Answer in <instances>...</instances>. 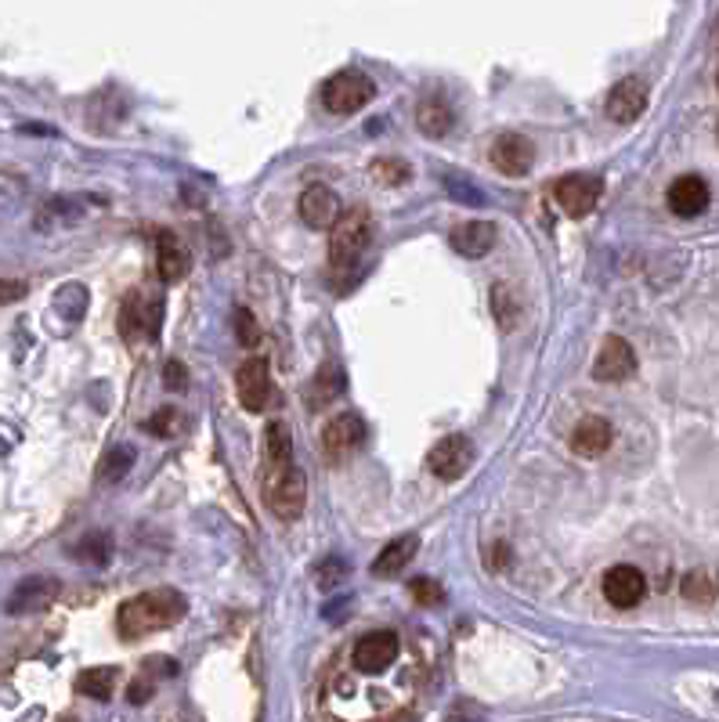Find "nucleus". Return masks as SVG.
I'll list each match as a JSON object with an SVG mask.
<instances>
[{"label": "nucleus", "instance_id": "f257e3e1", "mask_svg": "<svg viewBox=\"0 0 719 722\" xmlns=\"http://www.w3.org/2000/svg\"><path fill=\"white\" fill-rule=\"evenodd\" d=\"M184 618V596L178 589H148L131 596L116 611V632L123 640H142L148 632L170 629Z\"/></svg>", "mask_w": 719, "mask_h": 722}, {"label": "nucleus", "instance_id": "f03ea898", "mask_svg": "<svg viewBox=\"0 0 719 722\" xmlns=\"http://www.w3.org/2000/svg\"><path fill=\"white\" fill-rule=\"evenodd\" d=\"M402 654H405V640L402 632L394 629H373L366 636H358L347 651V676H358V679H377V676H387L394 665H402Z\"/></svg>", "mask_w": 719, "mask_h": 722}, {"label": "nucleus", "instance_id": "7ed1b4c3", "mask_svg": "<svg viewBox=\"0 0 719 722\" xmlns=\"http://www.w3.org/2000/svg\"><path fill=\"white\" fill-rule=\"evenodd\" d=\"M373 242V214L366 206H355L337 221V228L329 232V260L333 268H351L362 260V253Z\"/></svg>", "mask_w": 719, "mask_h": 722}, {"label": "nucleus", "instance_id": "20e7f679", "mask_svg": "<svg viewBox=\"0 0 719 722\" xmlns=\"http://www.w3.org/2000/svg\"><path fill=\"white\" fill-rule=\"evenodd\" d=\"M164 329V296L159 293H131L120 307V336L127 343L156 340Z\"/></svg>", "mask_w": 719, "mask_h": 722}, {"label": "nucleus", "instance_id": "39448f33", "mask_svg": "<svg viewBox=\"0 0 719 722\" xmlns=\"http://www.w3.org/2000/svg\"><path fill=\"white\" fill-rule=\"evenodd\" d=\"M373 98H377V83L358 69H344L322 87V105L337 112V116H351V112L366 109Z\"/></svg>", "mask_w": 719, "mask_h": 722}, {"label": "nucleus", "instance_id": "423d86ee", "mask_svg": "<svg viewBox=\"0 0 719 722\" xmlns=\"http://www.w3.org/2000/svg\"><path fill=\"white\" fill-rule=\"evenodd\" d=\"M600 195H604V181L597 178V173H568V178L553 184L557 206H561L568 217L593 214V206L600 203Z\"/></svg>", "mask_w": 719, "mask_h": 722}, {"label": "nucleus", "instance_id": "0eeeda50", "mask_svg": "<svg viewBox=\"0 0 719 722\" xmlns=\"http://www.w3.org/2000/svg\"><path fill=\"white\" fill-rule=\"evenodd\" d=\"M293 438H290V427L279 419L268 422L265 430V463H260V492L279 484L287 473L293 470Z\"/></svg>", "mask_w": 719, "mask_h": 722}, {"label": "nucleus", "instance_id": "6e6552de", "mask_svg": "<svg viewBox=\"0 0 719 722\" xmlns=\"http://www.w3.org/2000/svg\"><path fill=\"white\" fill-rule=\"evenodd\" d=\"M474 463V444L463 433H452V438H441L438 444L427 452V470L438 481H460L463 473Z\"/></svg>", "mask_w": 719, "mask_h": 722}, {"label": "nucleus", "instance_id": "1a4fd4ad", "mask_svg": "<svg viewBox=\"0 0 719 722\" xmlns=\"http://www.w3.org/2000/svg\"><path fill=\"white\" fill-rule=\"evenodd\" d=\"M235 394L246 413H265L271 405V369L265 358H246L235 372Z\"/></svg>", "mask_w": 719, "mask_h": 722}, {"label": "nucleus", "instance_id": "9d476101", "mask_svg": "<svg viewBox=\"0 0 719 722\" xmlns=\"http://www.w3.org/2000/svg\"><path fill=\"white\" fill-rule=\"evenodd\" d=\"M296 210H301V221L315 232H333L337 228V221L344 217L340 195L333 192L329 184H307V189L301 192Z\"/></svg>", "mask_w": 719, "mask_h": 722}, {"label": "nucleus", "instance_id": "9b49d317", "mask_svg": "<svg viewBox=\"0 0 719 722\" xmlns=\"http://www.w3.org/2000/svg\"><path fill=\"white\" fill-rule=\"evenodd\" d=\"M260 495H265V506L279 520H301L304 506H307V481H304L301 466H293L287 477H282L279 484H271V488H265Z\"/></svg>", "mask_w": 719, "mask_h": 722}, {"label": "nucleus", "instance_id": "f8f14e48", "mask_svg": "<svg viewBox=\"0 0 719 722\" xmlns=\"http://www.w3.org/2000/svg\"><path fill=\"white\" fill-rule=\"evenodd\" d=\"M366 444V419L358 413H337L322 430V448L329 459H347Z\"/></svg>", "mask_w": 719, "mask_h": 722}, {"label": "nucleus", "instance_id": "ddd939ff", "mask_svg": "<svg viewBox=\"0 0 719 722\" xmlns=\"http://www.w3.org/2000/svg\"><path fill=\"white\" fill-rule=\"evenodd\" d=\"M604 589V600L611 607H637L643 600V593H648V578H643V571L629 567V564H615L611 571L604 575L600 582Z\"/></svg>", "mask_w": 719, "mask_h": 722}, {"label": "nucleus", "instance_id": "4468645a", "mask_svg": "<svg viewBox=\"0 0 719 722\" xmlns=\"http://www.w3.org/2000/svg\"><path fill=\"white\" fill-rule=\"evenodd\" d=\"M637 372V354L622 336H607L597 361H593V376L600 383H622Z\"/></svg>", "mask_w": 719, "mask_h": 722}, {"label": "nucleus", "instance_id": "2eb2a0df", "mask_svg": "<svg viewBox=\"0 0 719 722\" xmlns=\"http://www.w3.org/2000/svg\"><path fill=\"white\" fill-rule=\"evenodd\" d=\"M536 163V145L525 134H499L492 145V167L510 173V178H525Z\"/></svg>", "mask_w": 719, "mask_h": 722}, {"label": "nucleus", "instance_id": "dca6fc26", "mask_svg": "<svg viewBox=\"0 0 719 722\" xmlns=\"http://www.w3.org/2000/svg\"><path fill=\"white\" fill-rule=\"evenodd\" d=\"M58 596V582L52 575H30L15 585V593L8 596V614H33L52 607Z\"/></svg>", "mask_w": 719, "mask_h": 722}, {"label": "nucleus", "instance_id": "f3484780", "mask_svg": "<svg viewBox=\"0 0 719 722\" xmlns=\"http://www.w3.org/2000/svg\"><path fill=\"white\" fill-rule=\"evenodd\" d=\"M648 109V83L640 77H626L611 87L607 94V116L615 123H633L640 112Z\"/></svg>", "mask_w": 719, "mask_h": 722}, {"label": "nucleus", "instance_id": "a211bd4d", "mask_svg": "<svg viewBox=\"0 0 719 722\" xmlns=\"http://www.w3.org/2000/svg\"><path fill=\"white\" fill-rule=\"evenodd\" d=\"M669 210H673L676 217H698L705 214V206H709V184L701 178H694V173H684V178H676L669 184Z\"/></svg>", "mask_w": 719, "mask_h": 722}, {"label": "nucleus", "instance_id": "6ab92c4d", "mask_svg": "<svg viewBox=\"0 0 719 722\" xmlns=\"http://www.w3.org/2000/svg\"><path fill=\"white\" fill-rule=\"evenodd\" d=\"M611 441H615L611 422L600 419V416H586V419H582L578 427L572 430V448H575L578 455H586V459L604 455L607 448H611Z\"/></svg>", "mask_w": 719, "mask_h": 722}, {"label": "nucleus", "instance_id": "aec40b11", "mask_svg": "<svg viewBox=\"0 0 719 722\" xmlns=\"http://www.w3.org/2000/svg\"><path fill=\"white\" fill-rule=\"evenodd\" d=\"M495 246V224L492 221H467L452 232V250L460 257H485Z\"/></svg>", "mask_w": 719, "mask_h": 722}, {"label": "nucleus", "instance_id": "412c9836", "mask_svg": "<svg viewBox=\"0 0 719 722\" xmlns=\"http://www.w3.org/2000/svg\"><path fill=\"white\" fill-rule=\"evenodd\" d=\"M189 253H184V246L178 242V235L173 232H164L156 239V271H159V279H164L167 285L170 282H181L184 275H189Z\"/></svg>", "mask_w": 719, "mask_h": 722}, {"label": "nucleus", "instance_id": "4be33fe9", "mask_svg": "<svg viewBox=\"0 0 719 722\" xmlns=\"http://www.w3.org/2000/svg\"><path fill=\"white\" fill-rule=\"evenodd\" d=\"M416 550H419V539H416V534H402V539L387 542V545L380 550V556L373 560V575H377V578L402 575V571L413 564Z\"/></svg>", "mask_w": 719, "mask_h": 722}, {"label": "nucleus", "instance_id": "5701e85b", "mask_svg": "<svg viewBox=\"0 0 719 722\" xmlns=\"http://www.w3.org/2000/svg\"><path fill=\"white\" fill-rule=\"evenodd\" d=\"M416 123H419V131H424L427 138H445V134L452 131L456 116H452V109L441 102V98H427V102H419V109H416Z\"/></svg>", "mask_w": 719, "mask_h": 722}, {"label": "nucleus", "instance_id": "b1692460", "mask_svg": "<svg viewBox=\"0 0 719 722\" xmlns=\"http://www.w3.org/2000/svg\"><path fill=\"white\" fill-rule=\"evenodd\" d=\"M492 311H495V318H499L503 329L517 326V321H520V301H517L514 285H506V282L492 285Z\"/></svg>", "mask_w": 719, "mask_h": 722}, {"label": "nucleus", "instance_id": "393cba45", "mask_svg": "<svg viewBox=\"0 0 719 722\" xmlns=\"http://www.w3.org/2000/svg\"><path fill=\"white\" fill-rule=\"evenodd\" d=\"M131 466H134V448H127V444L109 448L105 459H102V470H98V481H105V484H120V481L131 473Z\"/></svg>", "mask_w": 719, "mask_h": 722}, {"label": "nucleus", "instance_id": "a878e982", "mask_svg": "<svg viewBox=\"0 0 719 722\" xmlns=\"http://www.w3.org/2000/svg\"><path fill=\"white\" fill-rule=\"evenodd\" d=\"M116 687V668H87L77 676V690L94 697V701H105Z\"/></svg>", "mask_w": 719, "mask_h": 722}, {"label": "nucleus", "instance_id": "bb28decb", "mask_svg": "<svg viewBox=\"0 0 719 722\" xmlns=\"http://www.w3.org/2000/svg\"><path fill=\"white\" fill-rule=\"evenodd\" d=\"M340 387H344V380H340V369H333V365H322V369H318V376H315V383H312V405H315V408L329 405L333 397L340 394Z\"/></svg>", "mask_w": 719, "mask_h": 722}, {"label": "nucleus", "instance_id": "cd10ccee", "mask_svg": "<svg viewBox=\"0 0 719 722\" xmlns=\"http://www.w3.org/2000/svg\"><path fill=\"white\" fill-rule=\"evenodd\" d=\"M716 589H719V582H716L712 571H690V575L684 578V596L694 603H712Z\"/></svg>", "mask_w": 719, "mask_h": 722}, {"label": "nucleus", "instance_id": "c85d7f7f", "mask_svg": "<svg viewBox=\"0 0 719 722\" xmlns=\"http://www.w3.org/2000/svg\"><path fill=\"white\" fill-rule=\"evenodd\" d=\"M373 178H377V184H383V189H394V184H405L408 181V163L405 159H391V156H380V159H373Z\"/></svg>", "mask_w": 719, "mask_h": 722}, {"label": "nucleus", "instance_id": "c756f323", "mask_svg": "<svg viewBox=\"0 0 719 722\" xmlns=\"http://www.w3.org/2000/svg\"><path fill=\"white\" fill-rule=\"evenodd\" d=\"M77 556L87 560V564H109V556H113V539L102 531L87 534V539L77 545Z\"/></svg>", "mask_w": 719, "mask_h": 722}, {"label": "nucleus", "instance_id": "7c9ffc66", "mask_svg": "<svg viewBox=\"0 0 719 722\" xmlns=\"http://www.w3.org/2000/svg\"><path fill=\"white\" fill-rule=\"evenodd\" d=\"M181 413L178 408H164V413H156L153 419L145 422V430L148 433H156V438H178L181 433Z\"/></svg>", "mask_w": 719, "mask_h": 722}, {"label": "nucleus", "instance_id": "2f4dec72", "mask_svg": "<svg viewBox=\"0 0 719 722\" xmlns=\"http://www.w3.org/2000/svg\"><path fill=\"white\" fill-rule=\"evenodd\" d=\"M408 593H413V600L419 607H441L445 603V589L434 578H413L408 585Z\"/></svg>", "mask_w": 719, "mask_h": 722}, {"label": "nucleus", "instance_id": "473e14b6", "mask_svg": "<svg viewBox=\"0 0 719 722\" xmlns=\"http://www.w3.org/2000/svg\"><path fill=\"white\" fill-rule=\"evenodd\" d=\"M232 326H235V340H239L243 347H257V340H260V326H257V318L250 315V311H246V307H235Z\"/></svg>", "mask_w": 719, "mask_h": 722}, {"label": "nucleus", "instance_id": "72a5a7b5", "mask_svg": "<svg viewBox=\"0 0 719 722\" xmlns=\"http://www.w3.org/2000/svg\"><path fill=\"white\" fill-rule=\"evenodd\" d=\"M449 192L460 195L467 206H481V203H485V192L470 189V184H467V181H460V178H449Z\"/></svg>", "mask_w": 719, "mask_h": 722}, {"label": "nucleus", "instance_id": "f704fd0d", "mask_svg": "<svg viewBox=\"0 0 719 722\" xmlns=\"http://www.w3.org/2000/svg\"><path fill=\"white\" fill-rule=\"evenodd\" d=\"M167 387H170V391H184V387H189L181 361H167Z\"/></svg>", "mask_w": 719, "mask_h": 722}, {"label": "nucleus", "instance_id": "c9c22d12", "mask_svg": "<svg viewBox=\"0 0 719 722\" xmlns=\"http://www.w3.org/2000/svg\"><path fill=\"white\" fill-rule=\"evenodd\" d=\"M22 296H26V285H22V282H8V279H0V304L22 301Z\"/></svg>", "mask_w": 719, "mask_h": 722}, {"label": "nucleus", "instance_id": "e433bc0d", "mask_svg": "<svg viewBox=\"0 0 719 722\" xmlns=\"http://www.w3.org/2000/svg\"><path fill=\"white\" fill-rule=\"evenodd\" d=\"M716 83H719V72H716Z\"/></svg>", "mask_w": 719, "mask_h": 722}]
</instances>
